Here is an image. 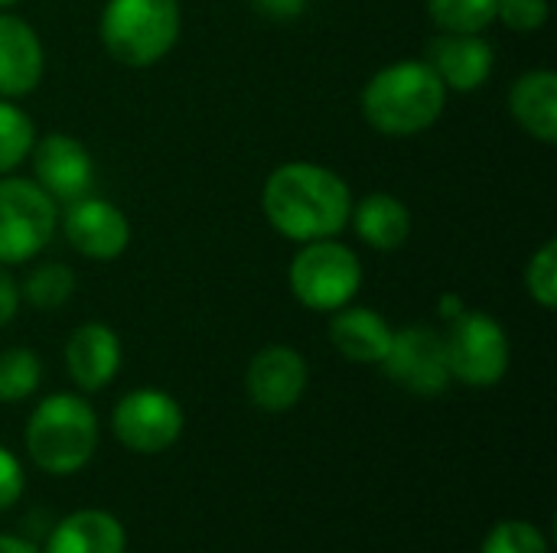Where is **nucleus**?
<instances>
[{
    "mask_svg": "<svg viewBox=\"0 0 557 553\" xmlns=\"http://www.w3.org/2000/svg\"><path fill=\"white\" fill-rule=\"evenodd\" d=\"M352 202L349 183L313 160L277 163L261 186V215L290 244L339 238L349 228Z\"/></svg>",
    "mask_w": 557,
    "mask_h": 553,
    "instance_id": "f257e3e1",
    "label": "nucleus"
},
{
    "mask_svg": "<svg viewBox=\"0 0 557 553\" xmlns=\"http://www.w3.org/2000/svg\"><path fill=\"white\" fill-rule=\"evenodd\" d=\"M450 91L424 59H398L369 75L359 95L366 124L388 137L408 140L428 134L447 111Z\"/></svg>",
    "mask_w": 557,
    "mask_h": 553,
    "instance_id": "f03ea898",
    "label": "nucleus"
},
{
    "mask_svg": "<svg viewBox=\"0 0 557 553\" xmlns=\"http://www.w3.org/2000/svg\"><path fill=\"white\" fill-rule=\"evenodd\" d=\"M23 447L39 473L75 476L98 450V414L85 394L55 391L29 411Z\"/></svg>",
    "mask_w": 557,
    "mask_h": 553,
    "instance_id": "7ed1b4c3",
    "label": "nucleus"
},
{
    "mask_svg": "<svg viewBox=\"0 0 557 553\" xmlns=\"http://www.w3.org/2000/svg\"><path fill=\"white\" fill-rule=\"evenodd\" d=\"M180 0H104L98 16L101 49L124 68H153L180 42Z\"/></svg>",
    "mask_w": 557,
    "mask_h": 553,
    "instance_id": "20e7f679",
    "label": "nucleus"
},
{
    "mask_svg": "<svg viewBox=\"0 0 557 553\" xmlns=\"http://www.w3.org/2000/svg\"><path fill=\"white\" fill-rule=\"evenodd\" d=\"M366 271L356 254L339 238H320L297 244L290 264H287V290L290 297L320 316H330L349 303H356L362 290Z\"/></svg>",
    "mask_w": 557,
    "mask_h": 553,
    "instance_id": "39448f33",
    "label": "nucleus"
},
{
    "mask_svg": "<svg viewBox=\"0 0 557 553\" xmlns=\"http://www.w3.org/2000/svg\"><path fill=\"white\" fill-rule=\"evenodd\" d=\"M59 231V202L26 176H0V264H33Z\"/></svg>",
    "mask_w": 557,
    "mask_h": 553,
    "instance_id": "423d86ee",
    "label": "nucleus"
},
{
    "mask_svg": "<svg viewBox=\"0 0 557 553\" xmlns=\"http://www.w3.org/2000/svg\"><path fill=\"white\" fill-rule=\"evenodd\" d=\"M444 349L450 378L467 388H496L512 365V342L506 326L486 310H463L447 323Z\"/></svg>",
    "mask_w": 557,
    "mask_h": 553,
    "instance_id": "0eeeda50",
    "label": "nucleus"
},
{
    "mask_svg": "<svg viewBox=\"0 0 557 553\" xmlns=\"http://www.w3.org/2000/svg\"><path fill=\"white\" fill-rule=\"evenodd\" d=\"M183 427L186 414L180 401L163 388H134L111 411L114 440L137 456L166 453L183 437Z\"/></svg>",
    "mask_w": 557,
    "mask_h": 553,
    "instance_id": "6e6552de",
    "label": "nucleus"
},
{
    "mask_svg": "<svg viewBox=\"0 0 557 553\" xmlns=\"http://www.w3.org/2000/svg\"><path fill=\"white\" fill-rule=\"evenodd\" d=\"M379 368L392 385H398L414 398H441L454 381L447 368L444 332L424 323L395 329L392 345Z\"/></svg>",
    "mask_w": 557,
    "mask_h": 553,
    "instance_id": "1a4fd4ad",
    "label": "nucleus"
},
{
    "mask_svg": "<svg viewBox=\"0 0 557 553\" xmlns=\"http://www.w3.org/2000/svg\"><path fill=\"white\" fill-rule=\"evenodd\" d=\"M59 231L78 257L95 261V264H111L124 257L134 238V228L124 209L91 192L59 209Z\"/></svg>",
    "mask_w": 557,
    "mask_h": 553,
    "instance_id": "9d476101",
    "label": "nucleus"
},
{
    "mask_svg": "<svg viewBox=\"0 0 557 553\" xmlns=\"http://www.w3.org/2000/svg\"><path fill=\"white\" fill-rule=\"evenodd\" d=\"M310 385V368L304 352L287 342L261 345L245 368V394L264 414L294 411Z\"/></svg>",
    "mask_w": 557,
    "mask_h": 553,
    "instance_id": "9b49d317",
    "label": "nucleus"
},
{
    "mask_svg": "<svg viewBox=\"0 0 557 553\" xmlns=\"http://www.w3.org/2000/svg\"><path fill=\"white\" fill-rule=\"evenodd\" d=\"M26 163L33 166V179L59 202V209L88 196L95 186V156L72 134H39Z\"/></svg>",
    "mask_w": 557,
    "mask_h": 553,
    "instance_id": "f8f14e48",
    "label": "nucleus"
},
{
    "mask_svg": "<svg viewBox=\"0 0 557 553\" xmlns=\"http://www.w3.org/2000/svg\"><path fill=\"white\" fill-rule=\"evenodd\" d=\"M424 62L450 95L480 91L496 68V49L486 33H434L424 46Z\"/></svg>",
    "mask_w": 557,
    "mask_h": 553,
    "instance_id": "ddd939ff",
    "label": "nucleus"
},
{
    "mask_svg": "<svg viewBox=\"0 0 557 553\" xmlns=\"http://www.w3.org/2000/svg\"><path fill=\"white\" fill-rule=\"evenodd\" d=\"M62 362L78 394H98L121 372V362H124L121 336L108 323H98V319L78 323L65 339Z\"/></svg>",
    "mask_w": 557,
    "mask_h": 553,
    "instance_id": "4468645a",
    "label": "nucleus"
},
{
    "mask_svg": "<svg viewBox=\"0 0 557 553\" xmlns=\"http://www.w3.org/2000/svg\"><path fill=\"white\" fill-rule=\"evenodd\" d=\"M46 46L29 20L0 10V98L20 101L42 85Z\"/></svg>",
    "mask_w": 557,
    "mask_h": 553,
    "instance_id": "2eb2a0df",
    "label": "nucleus"
},
{
    "mask_svg": "<svg viewBox=\"0 0 557 553\" xmlns=\"http://www.w3.org/2000/svg\"><path fill=\"white\" fill-rule=\"evenodd\" d=\"M326 332H330L333 349L352 365H382L395 336L392 323L379 310L359 306V303H349L330 313Z\"/></svg>",
    "mask_w": 557,
    "mask_h": 553,
    "instance_id": "dca6fc26",
    "label": "nucleus"
},
{
    "mask_svg": "<svg viewBox=\"0 0 557 553\" xmlns=\"http://www.w3.org/2000/svg\"><path fill=\"white\" fill-rule=\"evenodd\" d=\"M349 228L366 248H372L379 254H392L408 244L414 218H411V209L405 199H398L392 192H369L352 202Z\"/></svg>",
    "mask_w": 557,
    "mask_h": 553,
    "instance_id": "f3484780",
    "label": "nucleus"
},
{
    "mask_svg": "<svg viewBox=\"0 0 557 553\" xmlns=\"http://www.w3.org/2000/svg\"><path fill=\"white\" fill-rule=\"evenodd\" d=\"M509 114L512 121L539 143H557V72L555 68H529L509 88Z\"/></svg>",
    "mask_w": 557,
    "mask_h": 553,
    "instance_id": "a211bd4d",
    "label": "nucleus"
},
{
    "mask_svg": "<svg viewBox=\"0 0 557 553\" xmlns=\"http://www.w3.org/2000/svg\"><path fill=\"white\" fill-rule=\"evenodd\" d=\"M127 551V531L124 525L104 512V508H78L65 515L42 553H124Z\"/></svg>",
    "mask_w": 557,
    "mask_h": 553,
    "instance_id": "6ab92c4d",
    "label": "nucleus"
},
{
    "mask_svg": "<svg viewBox=\"0 0 557 553\" xmlns=\"http://www.w3.org/2000/svg\"><path fill=\"white\" fill-rule=\"evenodd\" d=\"M75 290H78V277L62 261H39L20 280V300L39 313L62 310L75 297Z\"/></svg>",
    "mask_w": 557,
    "mask_h": 553,
    "instance_id": "aec40b11",
    "label": "nucleus"
},
{
    "mask_svg": "<svg viewBox=\"0 0 557 553\" xmlns=\"http://www.w3.org/2000/svg\"><path fill=\"white\" fill-rule=\"evenodd\" d=\"M36 137L39 130L29 111L20 108V101L0 98V176L16 173L29 160Z\"/></svg>",
    "mask_w": 557,
    "mask_h": 553,
    "instance_id": "412c9836",
    "label": "nucleus"
},
{
    "mask_svg": "<svg viewBox=\"0 0 557 553\" xmlns=\"http://www.w3.org/2000/svg\"><path fill=\"white\" fill-rule=\"evenodd\" d=\"M42 385V362L26 345H10L0 352V404H20Z\"/></svg>",
    "mask_w": 557,
    "mask_h": 553,
    "instance_id": "4be33fe9",
    "label": "nucleus"
},
{
    "mask_svg": "<svg viewBox=\"0 0 557 553\" xmlns=\"http://www.w3.org/2000/svg\"><path fill=\"white\" fill-rule=\"evenodd\" d=\"M499 0H424V10L441 33H486L496 23Z\"/></svg>",
    "mask_w": 557,
    "mask_h": 553,
    "instance_id": "5701e85b",
    "label": "nucleus"
},
{
    "mask_svg": "<svg viewBox=\"0 0 557 553\" xmlns=\"http://www.w3.org/2000/svg\"><path fill=\"white\" fill-rule=\"evenodd\" d=\"M525 293L535 306H542L545 313H552L557 306V241L548 238L542 241L532 257L525 261Z\"/></svg>",
    "mask_w": 557,
    "mask_h": 553,
    "instance_id": "b1692460",
    "label": "nucleus"
},
{
    "mask_svg": "<svg viewBox=\"0 0 557 553\" xmlns=\"http://www.w3.org/2000/svg\"><path fill=\"white\" fill-rule=\"evenodd\" d=\"M480 553H552L545 531L532 521H499L483 538Z\"/></svg>",
    "mask_w": 557,
    "mask_h": 553,
    "instance_id": "393cba45",
    "label": "nucleus"
},
{
    "mask_svg": "<svg viewBox=\"0 0 557 553\" xmlns=\"http://www.w3.org/2000/svg\"><path fill=\"white\" fill-rule=\"evenodd\" d=\"M552 20V0H499L496 23L512 29L516 36H532L545 29Z\"/></svg>",
    "mask_w": 557,
    "mask_h": 553,
    "instance_id": "a878e982",
    "label": "nucleus"
},
{
    "mask_svg": "<svg viewBox=\"0 0 557 553\" xmlns=\"http://www.w3.org/2000/svg\"><path fill=\"white\" fill-rule=\"evenodd\" d=\"M23 489H26V473H23L20 460L7 447H0V512L13 508L20 502Z\"/></svg>",
    "mask_w": 557,
    "mask_h": 553,
    "instance_id": "bb28decb",
    "label": "nucleus"
},
{
    "mask_svg": "<svg viewBox=\"0 0 557 553\" xmlns=\"http://www.w3.org/2000/svg\"><path fill=\"white\" fill-rule=\"evenodd\" d=\"M23 300H20V280L13 277V267L0 264V329L10 326L20 313Z\"/></svg>",
    "mask_w": 557,
    "mask_h": 553,
    "instance_id": "cd10ccee",
    "label": "nucleus"
},
{
    "mask_svg": "<svg viewBox=\"0 0 557 553\" xmlns=\"http://www.w3.org/2000/svg\"><path fill=\"white\" fill-rule=\"evenodd\" d=\"M255 13L264 16V20H274V23H287V20H297L307 13L310 0H251Z\"/></svg>",
    "mask_w": 557,
    "mask_h": 553,
    "instance_id": "c85d7f7f",
    "label": "nucleus"
},
{
    "mask_svg": "<svg viewBox=\"0 0 557 553\" xmlns=\"http://www.w3.org/2000/svg\"><path fill=\"white\" fill-rule=\"evenodd\" d=\"M463 310H467V303H463V297H460V293H454V290H444V293L437 297V316H441L444 323L457 319Z\"/></svg>",
    "mask_w": 557,
    "mask_h": 553,
    "instance_id": "c756f323",
    "label": "nucleus"
},
{
    "mask_svg": "<svg viewBox=\"0 0 557 553\" xmlns=\"http://www.w3.org/2000/svg\"><path fill=\"white\" fill-rule=\"evenodd\" d=\"M0 553H39L29 541L13 538V535H0Z\"/></svg>",
    "mask_w": 557,
    "mask_h": 553,
    "instance_id": "7c9ffc66",
    "label": "nucleus"
},
{
    "mask_svg": "<svg viewBox=\"0 0 557 553\" xmlns=\"http://www.w3.org/2000/svg\"><path fill=\"white\" fill-rule=\"evenodd\" d=\"M16 3H20V0H0V10H13Z\"/></svg>",
    "mask_w": 557,
    "mask_h": 553,
    "instance_id": "2f4dec72",
    "label": "nucleus"
}]
</instances>
